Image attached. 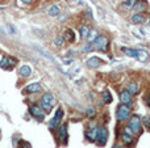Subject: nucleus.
Masks as SVG:
<instances>
[{
	"instance_id": "nucleus-1",
	"label": "nucleus",
	"mask_w": 150,
	"mask_h": 148,
	"mask_svg": "<svg viewBox=\"0 0 150 148\" xmlns=\"http://www.w3.org/2000/svg\"><path fill=\"white\" fill-rule=\"evenodd\" d=\"M109 43H111V41H109V38L107 36H103V34H100V36L96 37V39L92 42L93 45V49L99 50V51L101 52H107L108 51V47H109Z\"/></svg>"
},
{
	"instance_id": "nucleus-18",
	"label": "nucleus",
	"mask_w": 150,
	"mask_h": 148,
	"mask_svg": "<svg viewBox=\"0 0 150 148\" xmlns=\"http://www.w3.org/2000/svg\"><path fill=\"white\" fill-rule=\"evenodd\" d=\"M90 28L87 25H80L79 28V33H80V38L82 39H87L88 38V34H90Z\"/></svg>"
},
{
	"instance_id": "nucleus-9",
	"label": "nucleus",
	"mask_w": 150,
	"mask_h": 148,
	"mask_svg": "<svg viewBox=\"0 0 150 148\" xmlns=\"http://www.w3.org/2000/svg\"><path fill=\"white\" fill-rule=\"evenodd\" d=\"M58 140H59L61 144H63V146H67L69 143V133H67V125L66 123H63V125H61L59 127H58Z\"/></svg>"
},
{
	"instance_id": "nucleus-36",
	"label": "nucleus",
	"mask_w": 150,
	"mask_h": 148,
	"mask_svg": "<svg viewBox=\"0 0 150 148\" xmlns=\"http://www.w3.org/2000/svg\"><path fill=\"white\" fill-rule=\"evenodd\" d=\"M9 30H11V33H12V34H15V33H16V29L13 28L12 25H9Z\"/></svg>"
},
{
	"instance_id": "nucleus-8",
	"label": "nucleus",
	"mask_w": 150,
	"mask_h": 148,
	"mask_svg": "<svg viewBox=\"0 0 150 148\" xmlns=\"http://www.w3.org/2000/svg\"><path fill=\"white\" fill-rule=\"evenodd\" d=\"M109 138V133H108V128L107 127H99V133H98V138H96V143L98 146L104 147L108 142Z\"/></svg>"
},
{
	"instance_id": "nucleus-2",
	"label": "nucleus",
	"mask_w": 150,
	"mask_h": 148,
	"mask_svg": "<svg viewBox=\"0 0 150 148\" xmlns=\"http://www.w3.org/2000/svg\"><path fill=\"white\" fill-rule=\"evenodd\" d=\"M128 121H129L128 127L132 130V133L134 135H140L142 133V119L140 118V115H132Z\"/></svg>"
},
{
	"instance_id": "nucleus-25",
	"label": "nucleus",
	"mask_w": 150,
	"mask_h": 148,
	"mask_svg": "<svg viewBox=\"0 0 150 148\" xmlns=\"http://www.w3.org/2000/svg\"><path fill=\"white\" fill-rule=\"evenodd\" d=\"M136 12H145L146 10V3L145 1H137L134 5Z\"/></svg>"
},
{
	"instance_id": "nucleus-22",
	"label": "nucleus",
	"mask_w": 150,
	"mask_h": 148,
	"mask_svg": "<svg viewBox=\"0 0 150 148\" xmlns=\"http://www.w3.org/2000/svg\"><path fill=\"white\" fill-rule=\"evenodd\" d=\"M61 13V9L58 5H52V7L47 9V15L49 16H53V17H55V16H58Z\"/></svg>"
},
{
	"instance_id": "nucleus-23",
	"label": "nucleus",
	"mask_w": 150,
	"mask_h": 148,
	"mask_svg": "<svg viewBox=\"0 0 150 148\" xmlns=\"http://www.w3.org/2000/svg\"><path fill=\"white\" fill-rule=\"evenodd\" d=\"M122 51L128 55V57H132V58H137L138 55V50L136 49H128V47H122Z\"/></svg>"
},
{
	"instance_id": "nucleus-26",
	"label": "nucleus",
	"mask_w": 150,
	"mask_h": 148,
	"mask_svg": "<svg viewBox=\"0 0 150 148\" xmlns=\"http://www.w3.org/2000/svg\"><path fill=\"white\" fill-rule=\"evenodd\" d=\"M86 115H87L88 118H91V119H93V118L96 117V110L93 106H88L87 109H86Z\"/></svg>"
},
{
	"instance_id": "nucleus-11",
	"label": "nucleus",
	"mask_w": 150,
	"mask_h": 148,
	"mask_svg": "<svg viewBox=\"0 0 150 148\" xmlns=\"http://www.w3.org/2000/svg\"><path fill=\"white\" fill-rule=\"evenodd\" d=\"M119 98H120V102H121L122 105H127V106L130 108V109L133 108V97L130 96L129 92H128L127 89H124V91L120 92Z\"/></svg>"
},
{
	"instance_id": "nucleus-29",
	"label": "nucleus",
	"mask_w": 150,
	"mask_h": 148,
	"mask_svg": "<svg viewBox=\"0 0 150 148\" xmlns=\"http://www.w3.org/2000/svg\"><path fill=\"white\" fill-rule=\"evenodd\" d=\"M20 142H21L20 136H18V135H13V138H12V147L13 148H17L18 144H20Z\"/></svg>"
},
{
	"instance_id": "nucleus-14",
	"label": "nucleus",
	"mask_w": 150,
	"mask_h": 148,
	"mask_svg": "<svg viewBox=\"0 0 150 148\" xmlns=\"http://www.w3.org/2000/svg\"><path fill=\"white\" fill-rule=\"evenodd\" d=\"M103 63H104V62L100 59V58H98V57H91V58H88V59H87L86 64H87L88 68H98V67H100Z\"/></svg>"
},
{
	"instance_id": "nucleus-38",
	"label": "nucleus",
	"mask_w": 150,
	"mask_h": 148,
	"mask_svg": "<svg viewBox=\"0 0 150 148\" xmlns=\"http://www.w3.org/2000/svg\"><path fill=\"white\" fill-rule=\"evenodd\" d=\"M113 148H122V147H121V146H115Z\"/></svg>"
},
{
	"instance_id": "nucleus-31",
	"label": "nucleus",
	"mask_w": 150,
	"mask_h": 148,
	"mask_svg": "<svg viewBox=\"0 0 150 148\" xmlns=\"http://www.w3.org/2000/svg\"><path fill=\"white\" fill-rule=\"evenodd\" d=\"M63 42H65V39H63L62 37H58V38L54 39V45H55L57 47H59V49L63 46Z\"/></svg>"
},
{
	"instance_id": "nucleus-24",
	"label": "nucleus",
	"mask_w": 150,
	"mask_h": 148,
	"mask_svg": "<svg viewBox=\"0 0 150 148\" xmlns=\"http://www.w3.org/2000/svg\"><path fill=\"white\" fill-rule=\"evenodd\" d=\"M144 21H145V17H144V15H141V13H136V15L132 16L133 24H142Z\"/></svg>"
},
{
	"instance_id": "nucleus-35",
	"label": "nucleus",
	"mask_w": 150,
	"mask_h": 148,
	"mask_svg": "<svg viewBox=\"0 0 150 148\" xmlns=\"http://www.w3.org/2000/svg\"><path fill=\"white\" fill-rule=\"evenodd\" d=\"M146 104H148V106L150 108V92H149V94H148V97H146Z\"/></svg>"
},
{
	"instance_id": "nucleus-28",
	"label": "nucleus",
	"mask_w": 150,
	"mask_h": 148,
	"mask_svg": "<svg viewBox=\"0 0 150 148\" xmlns=\"http://www.w3.org/2000/svg\"><path fill=\"white\" fill-rule=\"evenodd\" d=\"M98 36H99V34H98V31H96V30H91L90 34H88V43H92V42L96 39V37H98Z\"/></svg>"
},
{
	"instance_id": "nucleus-15",
	"label": "nucleus",
	"mask_w": 150,
	"mask_h": 148,
	"mask_svg": "<svg viewBox=\"0 0 150 148\" xmlns=\"http://www.w3.org/2000/svg\"><path fill=\"white\" fill-rule=\"evenodd\" d=\"M128 92H129L130 96H136V94H138V92H140V85H138L137 83H129V85H128Z\"/></svg>"
},
{
	"instance_id": "nucleus-6",
	"label": "nucleus",
	"mask_w": 150,
	"mask_h": 148,
	"mask_svg": "<svg viewBox=\"0 0 150 148\" xmlns=\"http://www.w3.org/2000/svg\"><path fill=\"white\" fill-rule=\"evenodd\" d=\"M63 118V110L61 108H58L57 112H55V115L53 117V119L49 121V128L50 131H55L58 127H59V123Z\"/></svg>"
},
{
	"instance_id": "nucleus-21",
	"label": "nucleus",
	"mask_w": 150,
	"mask_h": 148,
	"mask_svg": "<svg viewBox=\"0 0 150 148\" xmlns=\"http://www.w3.org/2000/svg\"><path fill=\"white\" fill-rule=\"evenodd\" d=\"M36 49L38 50V51L41 52V54L44 55L45 58H47V59H49V60H52V62H55L54 57H53V55H50V52H49V51H46V50H45L44 47H41V46H36Z\"/></svg>"
},
{
	"instance_id": "nucleus-30",
	"label": "nucleus",
	"mask_w": 150,
	"mask_h": 148,
	"mask_svg": "<svg viewBox=\"0 0 150 148\" xmlns=\"http://www.w3.org/2000/svg\"><path fill=\"white\" fill-rule=\"evenodd\" d=\"M142 123L148 130H150V115H145V117L142 118Z\"/></svg>"
},
{
	"instance_id": "nucleus-17",
	"label": "nucleus",
	"mask_w": 150,
	"mask_h": 148,
	"mask_svg": "<svg viewBox=\"0 0 150 148\" xmlns=\"http://www.w3.org/2000/svg\"><path fill=\"white\" fill-rule=\"evenodd\" d=\"M149 58H150V55H149L148 51H145V50H138V55H137L136 59H138L140 62L145 63V62H148L149 60Z\"/></svg>"
},
{
	"instance_id": "nucleus-20",
	"label": "nucleus",
	"mask_w": 150,
	"mask_h": 148,
	"mask_svg": "<svg viewBox=\"0 0 150 148\" xmlns=\"http://www.w3.org/2000/svg\"><path fill=\"white\" fill-rule=\"evenodd\" d=\"M101 100H103L104 104H111L112 102V93L109 91H104L103 93H101Z\"/></svg>"
},
{
	"instance_id": "nucleus-13",
	"label": "nucleus",
	"mask_w": 150,
	"mask_h": 148,
	"mask_svg": "<svg viewBox=\"0 0 150 148\" xmlns=\"http://www.w3.org/2000/svg\"><path fill=\"white\" fill-rule=\"evenodd\" d=\"M42 91V85L40 83H32L24 88V93H38Z\"/></svg>"
},
{
	"instance_id": "nucleus-10",
	"label": "nucleus",
	"mask_w": 150,
	"mask_h": 148,
	"mask_svg": "<svg viewBox=\"0 0 150 148\" xmlns=\"http://www.w3.org/2000/svg\"><path fill=\"white\" fill-rule=\"evenodd\" d=\"M15 66H16V59L9 57V55L3 57L1 60H0V68H3V70H5V71H11Z\"/></svg>"
},
{
	"instance_id": "nucleus-27",
	"label": "nucleus",
	"mask_w": 150,
	"mask_h": 148,
	"mask_svg": "<svg viewBox=\"0 0 150 148\" xmlns=\"http://www.w3.org/2000/svg\"><path fill=\"white\" fill-rule=\"evenodd\" d=\"M136 3L137 1H134V0H125V1L122 3V7L128 8V9H132V8H134Z\"/></svg>"
},
{
	"instance_id": "nucleus-33",
	"label": "nucleus",
	"mask_w": 150,
	"mask_h": 148,
	"mask_svg": "<svg viewBox=\"0 0 150 148\" xmlns=\"http://www.w3.org/2000/svg\"><path fill=\"white\" fill-rule=\"evenodd\" d=\"M93 50V45L92 43H87L84 46V52H88V51H92Z\"/></svg>"
},
{
	"instance_id": "nucleus-34",
	"label": "nucleus",
	"mask_w": 150,
	"mask_h": 148,
	"mask_svg": "<svg viewBox=\"0 0 150 148\" xmlns=\"http://www.w3.org/2000/svg\"><path fill=\"white\" fill-rule=\"evenodd\" d=\"M86 12H87L86 15H87V17H88V18H92V13H91V9H87Z\"/></svg>"
},
{
	"instance_id": "nucleus-16",
	"label": "nucleus",
	"mask_w": 150,
	"mask_h": 148,
	"mask_svg": "<svg viewBox=\"0 0 150 148\" xmlns=\"http://www.w3.org/2000/svg\"><path fill=\"white\" fill-rule=\"evenodd\" d=\"M30 73H32V70L28 64L21 66L20 70H18V75H20L21 77H28V76H30Z\"/></svg>"
},
{
	"instance_id": "nucleus-4",
	"label": "nucleus",
	"mask_w": 150,
	"mask_h": 148,
	"mask_svg": "<svg viewBox=\"0 0 150 148\" xmlns=\"http://www.w3.org/2000/svg\"><path fill=\"white\" fill-rule=\"evenodd\" d=\"M116 118L119 122H127L130 118V108H128L127 105H119L116 110Z\"/></svg>"
},
{
	"instance_id": "nucleus-7",
	"label": "nucleus",
	"mask_w": 150,
	"mask_h": 148,
	"mask_svg": "<svg viewBox=\"0 0 150 148\" xmlns=\"http://www.w3.org/2000/svg\"><path fill=\"white\" fill-rule=\"evenodd\" d=\"M29 113H30L32 117H33L34 119H37L38 122H44L45 112L41 109V106H38V105H30V106H29Z\"/></svg>"
},
{
	"instance_id": "nucleus-12",
	"label": "nucleus",
	"mask_w": 150,
	"mask_h": 148,
	"mask_svg": "<svg viewBox=\"0 0 150 148\" xmlns=\"http://www.w3.org/2000/svg\"><path fill=\"white\" fill-rule=\"evenodd\" d=\"M98 133H99V127H96V126H93V127H90V130L86 131V139H87L90 143H96Z\"/></svg>"
},
{
	"instance_id": "nucleus-37",
	"label": "nucleus",
	"mask_w": 150,
	"mask_h": 148,
	"mask_svg": "<svg viewBox=\"0 0 150 148\" xmlns=\"http://www.w3.org/2000/svg\"><path fill=\"white\" fill-rule=\"evenodd\" d=\"M23 3H25V4H32V3L34 1V0H21Z\"/></svg>"
},
{
	"instance_id": "nucleus-3",
	"label": "nucleus",
	"mask_w": 150,
	"mask_h": 148,
	"mask_svg": "<svg viewBox=\"0 0 150 148\" xmlns=\"http://www.w3.org/2000/svg\"><path fill=\"white\" fill-rule=\"evenodd\" d=\"M55 104V100H54V96L52 93H45L41 98V109L44 110L45 113H50Z\"/></svg>"
},
{
	"instance_id": "nucleus-19",
	"label": "nucleus",
	"mask_w": 150,
	"mask_h": 148,
	"mask_svg": "<svg viewBox=\"0 0 150 148\" xmlns=\"http://www.w3.org/2000/svg\"><path fill=\"white\" fill-rule=\"evenodd\" d=\"M65 41H67V42H70V43H73V42L75 41V33L71 29H66V31H65Z\"/></svg>"
},
{
	"instance_id": "nucleus-5",
	"label": "nucleus",
	"mask_w": 150,
	"mask_h": 148,
	"mask_svg": "<svg viewBox=\"0 0 150 148\" xmlns=\"http://www.w3.org/2000/svg\"><path fill=\"white\" fill-rule=\"evenodd\" d=\"M121 142L125 147H132L134 144V134L128 126L124 127V131L121 133Z\"/></svg>"
},
{
	"instance_id": "nucleus-32",
	"label": "nucleus",
	"mask_w": 150,
	"mask_h": 148,
	"mask_svg": "<svg viewBox=\"0 0 150 148\" xmlns=\"http://www.w3.org/2000/svg\"><path fill=\"white\" fill-rule=\"evenodd\" d=\"M17 148H32V146H30V143H29V142L23 140V139H21V142H20V144H18Z\"/></svg>"
}]
</instances>
